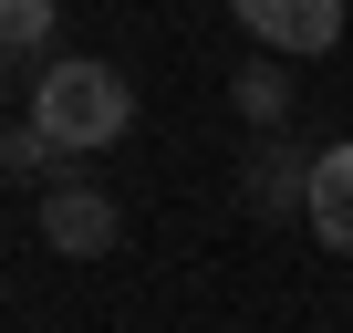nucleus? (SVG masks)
<instances>
[{
  "label": "nucleus",
  "mask_w": 353,
  "mask_h": 333,
  "mask_svg": "<svg viewBox=\"0 0 353 333\" xmlns=\"http://www.w3.org/2000/svg\"><path fill=\"white\" fill-rule=\"evenodd\" d=\"M32 125H42L63 156L125 146V125H135V84H125L114 63H94V53H52V63L32 73Z\"/></svg>",
  "instance_id": "nucleus-1"
},
{
  "label": "nucleus",
  "mask_w": 353,
  "mask_h": 333,
  "mask_svg": "<svg viewBox=\"0 0 353 333\" xmlns=\"http://www.w3.org/2000/svg\"><path fill=\"white\" fill-rule=\"evenodd\" d=\"M114 229H125V219H114V198H104V188H83V178H63V188L42 198V250H63V260H104V250H114Z\"/></svg>",
  "instance_id": "nucleus-2"
},
{
  "label": "nucleus",
  "mask_w": 353,
  "mask_h": 333,
  "mask_svg": "<svg viewBox=\"0 0 353 333\" xmlns=\"http://www.w3.org/2000/svg\"><path fill=\"white\" fill-rule=\"evenodd\" d=\"M239 32L270 53H332L343 42V0H239Z\"/></svg>",
  "instance_id": "nucleus-3"
},
{
  "label": "nucleus",
  "mask_w": 353,
  "mask_h": 333,
  "mask_svg": "<svg viewBox=\"0 0 353 333\" xmlns=\"http://www.w3.org/2000/svg\"><path fill=\"white\" fill-rule=\"evenodd\" d=\"M301 219H312L322 250H353V135L312 156V209H301Z\"/></svg>",
  "instance_id": "nucleus-4"
},
{
  "label": "nucleus",
  "mask_w": 353,
  "mask_h": 333,
  "mask_svg": "<svg viewBox=\"0 0 353 333\" xmlns=\"http://www.w3.org/2000/svg\"><path fill=\"white\" fill-rule=\"evenodd\" d=\"M250 198H260V209H312V166H301L291 146H260V156H250Z\"/></svg>",
  "instance_id": "nucleus-5"
},
{
  "label": "nucleus",
  "mask_w": 353,
  "mask_h": 333,
  "mask_svg": "<svg viewBox=\"0 0 353 333\" xmlns=\"http://www.w3.org/2000/svg\"><path fill=\"white\" fill-rule=\"evenodd\" d=\"M229 94H239V115H250V125H281V115H291V73H281V63H239V73H229Z\"/></svg>",
  "instance_id": "nucleus-6"
},
{
  "label": "nucleus",
  "mask_w": 353,
  "mask_h": 333,
  "mask_svg": "<svg viewBox=\"0 0 353 333\" xmlns=\"http://www.w3.org/2000/svg\"><path fill=\"white\" fill-rule=\"evenodd\" d=\"M11 53H52V0H0V63Z\"/></svg>",
  "instance_id": "nucleus-7"
},
{
  "label": "nucleus",
  "mask_w": 353,
  "mask_h": 333,
  "mask_svg": "<svg viewBox=\"0 0 353 333\" xmlns=\"http://www.w3.org/2000/svg\"><path fill=\"white\" fill-rule=\"evenodd\" d=\"M52 156H63V146H52L42 125H11V135H0V166H11V178H52Z\"/></svg>",
  "instance_id": "nucleus-8"
}]
</instances>
